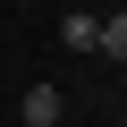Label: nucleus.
<instances>
[{
  "label": "nucleus",
  "mask_w": 127,
  "mask_h": 127,
  "mask_svg": "<svg viewBox=\"0 0 127 127\" xmlns=\"http://www.w3.org/2000/svg\"><path fill=\"white\" fill-rule=\"evenodd\" d=\"M59 110H68V93H59V85H26V102H17L26 127H59Z\"/></svg>",
  "instance_id": "obj_1"
},
{
  "label": "nucleus",
  "mask_w": 127,
  "mask_h": 127,
  "mask_svg": "<svg viewBox=\"0 0 127 127\" xmlns=\"http://www.w3.org/2000/svg\"><path fill=\"white\" fill-rule=\"evenodd\" d=\"M59 42H68V51H102V17L68 9V17H59Z\"/></svg>",
  "instance_id": "obj_2"
},
{
  "label": "nucleus",
  "mask_w": 127,
  "mask_h": 127,
  "mask_svg": "<svg viewBox=\"0 0 127 127\" xmlns=\"http://www.w3.org/2000/svg\"><path fill=\"white\" fill-rule=\"evenodd\" d=\"M102 59H127V9H119V17H102Z\"/></svg>",
  "instance_id": "obj_3"
}]
</instances>
